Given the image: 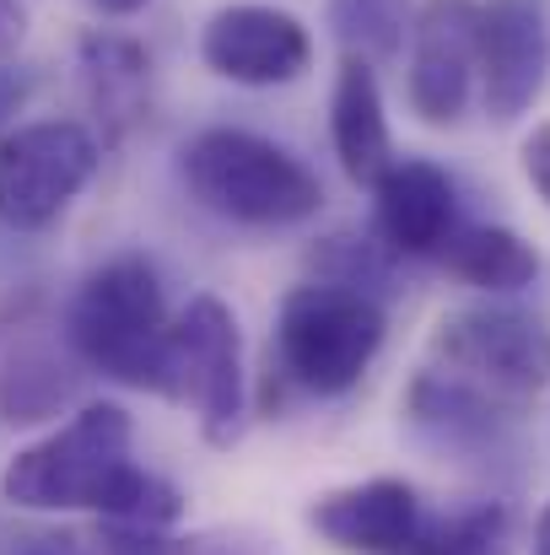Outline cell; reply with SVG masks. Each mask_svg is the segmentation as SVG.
<instances>
[{"mask_svg": "<svg viewBox=\"0 0 550 555\" xmlns=\"http://www.w3.org/2000/svg\"><path fill=\"white\" fill-rule=\"evenodd\" d=\"M179 184L200 210L232 227H297L324 205L319 173L297 152L238 125H210L183 141Z\"/></svg>", "mask_w": 550, "mask_h": 555, "instance_id": "cell-1", "label": "cell"}, {"mask_svg": "<svg viewBox=\"0 0 550 555\" xmlns=\"http://www.w3.org/2000/svg\"><path fill=\"white\" fill-rule=\"evenodd\" d=\"M136 469V421L114 399L81 404L65 426L0 469V496L22 513H108Z\"/></svg>", "mask_w": 550, "mask_h": 555, "instance_id": "cell-2", "label": "cell"}, {"mask_svg": "<svg viewBox=\"0 0 550 555\" xmlns=\"http://www.w3.org/2000/svg\"><path fill=\"white\" fill-rule=\"evenodd\" d=\"M168 324L174 313L157 264L141 254H119L76 286L65 308V346L87 372L157 393Z\"/></svg>", "mask_w": 550, "mask_h": 555, "instance_id": "cell-3", "label": "cell"}, {"mask_svg": "<svg viewBox=\"0 0 550 555\" xmlns=\"http://www.w3.org/2000/svg\"><path fill=\"white\" fill-rule=\"evenodd\" d=\"M388 335V313L372 292L341 281H308L286 292L276 313V367L314 399H341L367 377Z\"/></svg>", "mask_w": 550, "mask_h": 555, "instance_id": "cell-4", "label": "cell"}, {"mask_svg": "<svg viewBox=\"0 0 550 555\" xmlns=\"http://www.w3.org/2000/svg\"><path fill=\"white\" fill-rule=\"evenodd\" d=\"M157 393L194 415V426L210 448H232L243 437V415H248L243 335H238V313L221 297L200 292L174 313Z\"/></svg>", "mask_w": 550, "mask_h": 555, "instance_id": "cell-5", "label": "cell"}, {"mask_svg": "<svg viewBox=\"0 0 550 555\" xmlns=\"http://www.w3.org/2000/svg\"><path fill=\"white\" fill-rule=\"evenodd\" d=\"M432 367L524 410L550 388V319L502 302L443 313L432 330Z\"/></svg>", "mask_w": 550, "mask_h": 555, "instance_id": "cell-6", "label": "cell"}, {"mask_svg": "<svg viewBox=\"0 0 550 555\" xmlns=\"http://www.w3.org/2000/svg\"><path fill=\"white\" fill-rule=\"evenodd\" d=\"M103 152L76 119H38L0 135V221L11 232L54 227L92 184Z\"/></svg>", "mask_w": 550, "mask_h": 555, "instance_id": "cell-7", "label": "cell"}, {"mask_svg": "<svg viewBox=\"0 0 550 555\" xmlns=\"http://www.w3.org/2000/svg\"><path fill=\"white\" fill-rule=\"evenodd\" d=\"M200 60L210 76H221L232 87H286L314 65V38L281 5L232 0V5L205 16Z\"/></svg>", "mask_w": 550, "mask_h": 555, "instance_id": "cell-8", "label": "cell"}, {"mask_svg": "<svg viewBox=\"0 0 550 555\" xmlns=\"http://www.w3.org/2000/svg\"><path fill=\"white\" fill-rule=\"evenodd\" d=\"M481 81V0H426L410 27V108L421 125H459Z\"/></svg>", "mask_w": 550, "mask_h": 555, "instance_id": "cell-9", "label": "cell"}, {"mask_svg": "<svg viewBox=\"0 0 550 555\" xmlns=\"http://www.w3.org/2000/svg\"><path fill=\"white\" fill-rule=\"evenodd\" d=\"M550 70V27L540 0H486L481 5V103L497 125L535 108Z\"/></svg>", "mask_w": 550, "mask_h": 555, "instance_id": "cell-10", "label": "cell"}, {"mask_svg": "<svg viewBox=\"0 0 550 555\" xmlns=\"http://www.w3.org/2000/svg\"><path fill=\"white\" fill-rule=\"evenodd\" d=\"M303 518L324 545L346 555H410L421 540L426 507L415 486L394 475H372V480H351V486L314 496Z\"/></svg>", "mask_w": 550, "mask_h": 555, "instance_id": "cell-11", "label": "cell"}, {"mask_svg": "<svg viewBox=\"0 0 550 555\" xmlns=\"http://www.w3.org/2000/svg\"><path fill=\"white\" fill-rule=\"evenodd\" d=\"M459 227V189L426 157H394L372 184V232L399 259H437Z\"/></svg>", "mask_w": 550, "mask_h": 555, "instance_id": "cell-12", "label": "cell"}, {"mask_svg": "<svg viewBox=\"0 0 550 555\" xmlns=\"http://www.w3.org/2000/svg\"><path fill=\"white\" fill-rule=\"evenodd\" d=\"M405 421L437 448V453H497L502 431L519 421V410H508L502 399L470 388L464 377L443 367H426L410 377L405 388Z\"/></svg>", "mask_w": 550, "mask_h": 555, "instance_id": "cell-13", "label": "cell"}, {"mask_svg": "<svg viewBox=\"0 0 550 555\" xmlns=\"http://www.w3.org/2000/svg\"><path fill=\"white\" fill-rule=\"evenodd\" d=\"M330 146H335L341 173L367 189L394 163V135H388V114H383L378 70L367 60H351V54L341 60L335 92H330Z\"/></svg>", "mask_w": 550, "mask_h": 555, "instance_id": "cell-14", "label": "cell"}, {"mask_svg": "<svg viewBox=\"0 0 550 555\" xmlns=\"http://www.w3.org/2000/svg\"><path fill=\"white\" fill-rule=\"evenodd\" d=\"M437 264L453 281H464L475 292H497V297L524 292L540 275L535 243L519 237L513 227H453V237L437 248Z\"/></svg>", "mask_w": 550, "mask_h": 555, "instance_id": "cell-15", "label": "cell"}, {"mask_svg": "<svg viewBox=\"0 0 550 555\" xmlns=\"http://www.w3.org/2000/svg\"><path fill=\"white\" fill-rule=\"evenodd\" d=\"M76 377L60 351L49 346H16L5 362H0V415L11 426H38L49 415H60L76 393Z\"/></svg>", "mask_w": 550, "mask_h": 555, "instance_id": "cell-16", "label": "cell"}, {"mask_svg": "<svg viewBox=\"0 0 550 555\" xmlns=\"http://www.w3.org/2000/svg\"><path fill=\"white\" fill-rule=\"evenodd\" d=\"M146 70H152V60L141 54V43L114 38V33H87V38H81V76H87L92 108H98L108 125L141 119Z\"/></svg>", "mask_w": 550, "mask_h": 555, "instance_id": "cell-17", "label": "cell"}, {"mask_svg": "<svg viewBox=\"0 0 550 555\" xmlns=\"http://www.w3.org/2000/svg\"><path fill=\"white\" fill-rule=\"evenodd\" d=\"M415 27L410 0H330V33L351 60H394Z\"/></svg>", "mask_w": 550, "mask_h": 555, "instance_id": "cell-18", "label": "cell"}, {"mask_svg": "<svg viewBox=\"0 0 550 555\" xmlns=\"http://www.w3.org/2000/svg\"><path fill=\"white\" fill-rule=\"evenodd\" d=\"M410 555H513V513L502 502H475L448 518H426Z\"/></svg>", "mask_w": 550, "mask_h": 555, "instance_id": "cell-19", "label": "cell"}, {"mask_svg": "<svg viewBox=\"0 0 550 555\" xmlns=\"http://www.w3.org/2000/svg\"><path fill=\"white\" fill-rule=\"evenodd\" d=\"M87 551L92 555H194V540H183L174 529L98 518V529H87Z\"/></svg>", "mask_w": 550, "mask_h": 555, "instance_id": "cell-20", "label": "cell"}, {"mask_svg": "<svg viewBox=\"0 0 550 555\" xmlns=\"http://www.w3.org/2000/svg\"><path fill=\"white\" fill-rule=\"evenodd\" d=\"M0 555H92V551H87V534H76V529H27V534H11Z\"/></svg>", "mask_w": 550, "mask_h": 555, "instance_id": "cell-21", "label": "cell"}, {"mask_svg": "<svg viewBox=\"0 0 550 555\" xmlns=\"http://www.w3.org/2000/svg\"><path fill=\"white\" fill-rule=\"evenodd\" d=\"M519 163H524V179H529V189H535V194L550 205V119H546V125H535V130L524 135Z\"/></svg>", "mask_w": 550, "mask_h": 555, "instance_id": "cell-22", "label": "cell"}, {"mask_svg": "<svg viewBox=\"0 0 550 555\" xmlns=\"http://www.w3.org/2000/svg\"><path fill=\"white\" fill-rule=\"evenodd\" d=\"M27 92H33V81L22 76V70H11V65H0V135L11 130V119L22 114V103H27Z\"/></svg>", "mask_w": 550, "mask_h": 555, "instance_id": "cell-23", "label": "cell"}, {"mask_svg": "<svg viewBox=\"0 0 550 555\" xmlns=\"http://www.w3.org/2000/svg\"><path fill=\"white\" fill-rule=\"evenodd\" d=\"M22 33H27V11H22V0H0V60L16 54Z\"/></svg>", "mask_w": 550, "mask_h": 555, "instance_id": "cell-24", "label": "cell"}, {"mask_svg": "<svg viewBox=\"0 0 550 555\" xmlns=\"http://www.w3.org/2000/svg\"><path fill=\"white\" fill-rule=\"evenodd\" d=\"M92 11H103V16H136V11H146L152 0H87Z\"/></svg>", "mask_w": 550, "mask_h": 555, "instance_id": "cell-25", "label": "cell"}, {"mask_svg": "<svg viewBox=\"0 0 550 555\" xmlns=\"http://www.w3.org/2000/svg\"><path fill=\"white\" fill-rule=\"evenodd\" d=\"M535 555H550V502L540 507V518H535Z\"/></svg>", "mask_w": 550, "mask_h": 555, "instance_id": "cell-26", "label": "cell"}]
</instances>
